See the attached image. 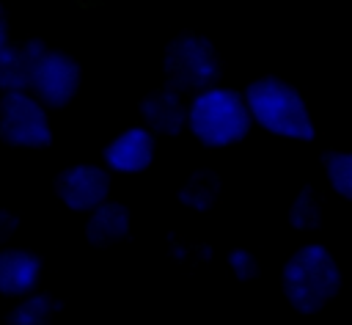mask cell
Segmentation results:
<instances>
[{
  "instance_id": "obj_1",
  "label": "cell",
  "mask_w": 352,
  "mask_h": 325,
  "mask_svg": "<svg viewBox=\"0 0 352 325\" xmlns=\"http://www.w3.org/2000/svg\"><path fill=\"white\" fill-rule=\"evenodd\" d=\"M341 264L333 251L322 242L300 245L280 270V292L286 303L302 314H319L341 292Z\"/></svg>"
},
{
  "instance_id": "obj_2",
  "label": "cell",
  "mask_w": 352,
  "mask_h": 325,
  "mask_svg": "<svg viewBox=\"0 0 352 325\" xmlns=\"http://www.w3.org/2000/svg\"><path fill=\"white\" fill-rule=\"evenodd\" d=\"M242 99H245L250 124L261 127L264 132L283 140L316 138V124L308 110V102L292 83L280 77H258L245 88Z\"/></svg>"
},
{
  "instance_id": "obj_3",
  "label": "cell",
  "mask_w": 352,
  "mask_h": 325,
  "mask_svg": "<svg viewBox=\"0 0 352 325\" xmlns=\"http://www.w3.org/2000/svg\"><path fill=\"white\" fill-rule=\"evenodd\" d=\"M250 116L239 91L212 83L195 91L187 102L184 129L206 149H228L248 138Z\"/></svg>"
},
{
  "instance_id": "obj_4",
  "label": "cell",
  "mask_w": 352,
  "mask_h": 325,
  "mask_svg": "<svg viewBox=\"0 0 352 325\" xmlns=\"http://www.w3.org/2000/svg\"><path fill=\"white\" fill-rule=\"evenodd\" d=\"M165 80L170 88L179 94H195L220 77V58L214 44L206 36L198 33H184L176 36L162 58Z\"/></svg>"
},
{
  "instance_id": "obj_5",
  "label": "cell",
  "mask_w": 352,
  "mask_h": 325,
  "mask_svg": "<svg viewBox=\"0 0 352 325\" xmlns=\"http://www.w3.org/2000/svg\"><path fill=\"white\" fill-rule=\"evenodd\" d=\"M52 138L50 110L28 88L0 94V140L14 149H47Z\"/></svg>"
},
{
  "instance_id": "obj_6",
  "label": "cell",
  "mask_w": 352,
  "mask_h": 325,
  "mask_svg": "<svg viewBox=\"0 0 352 325\" xmlns=\"http://www.w3.org/2000/svg\"><path fill=\"white\" fill-rule=\"evenodd\" d=\"M80 83H82V69L69 52L50 50L44 44L41 52L33 58V66L28 74V91L47 110L66 107L77 96Z\"/></svg>"
},
{
  "instance_id": "obj_7",
  "label": "cell",
  "mask_w": 352,
  "mask_h": 325,
  "mask_svg": "<svg viewBox=\"0 0 352 325\" xmlns=\"http://www.w3.org/2000/svg\"><path fill=\"white\" fill-rule=\"evenodd\" d=\"M110 190H113V176H110V171L104 165H96V162L69 165L55 179L58 201L66 209L80 212V215H85L94 207H99L102 201H107Z\"/></svg>"
},
{
  "instance_id": "obj_8",
  "label": "cell",
  "mask_w": 352,
  "mask_h": 325,
  "mask_svg": "<svg viewBox=\"0 0 352 325\" xmlns=\"http://www.w3.org/2000/svg\"><path fill=\"white\" fill-rule=\"evenodd\" d=\"M154 154H157L154 132H148L143 124H138V127L121 129L102 149V165L118 176H138L151 168Z\"/></svg>"
},
{
  "instance_id": "obj_9",
  "label": "cell",
  "mask_w": 352,
  "mask_h": 325,
  "mask_svg": "<svg viewBox=\"0 0 352 325\" xmlns=\"http://www.w3.org/2000/svg\"><path fill=\"white\" fill-rule=\"evenodd\" d=\"M41 275H44V264L33 251L16 245L0 248V297L16 300L38 289Z\"/></svg>"
},
{
  "instance_id": "obj_10",
  "label": "cell",
  "mask_w": 352,
  "mask_h": 325,
  "mask_svg": "<svg viewBox=\"0 0 352 325\" xmlns=\"http://www.w3.org/2000/svg\"><path fill=\"white\" fill-rule=\"evenodd\" d=\"M184 116H187L184 94H179L170 85L146 94L140 102L143 127L154 135H179L184 129Z\"/></svg>"
},
{
  "instance_id": "obj_11",
  "label": "cell",
  "mask_w": 352,
  "mask_h": 325,
  "mask_svg": "<svg viewBox=\"0 0 352 325\" xmlns=\"http://www.w3.org/2000/svg\"><path fill=\"white\" fill-rule=\"evenodd\" d=\"M132 229V215L121 201H102L91 212H85V240L91 245L107 248L121 242Z\"/></svg>"
},
{
  "instance_id": "obj_12",
  "label": "cell",
  "mask_w": 352,
  "mask_h": 325,
  "mask_svg": "<svg viewBox=\"0 0 352 325\" xmlns=\"http://www.w3.org/2000/svg\"><path fill=\"white\" fill-rule=\"evenodd\" d=\"M41 41H25V44H11L8 52L0 61V94L3 91H16L28 88V74L33 66V58L41 52Z\"/></svg>"
},
{
  "instance_id": "obj_13",
  "label": "cell",
  "mask_w": 352,
  "mask_h": 325,
  "mask_svg": "<svg viewBox=\"0 0 352 325\" xmlns=\"http://www.w3.org/2000/svg\"><path fill=\"white\" fill-rule=\"evenodd\" d=\"M58 314V300L47 292H28L14 300L8 311V325H50Z\"/></svg>"
},
{
  "instance_id": "obj_14",
  "label": "cell",
  "mask_w": 352,
  "mask_h": 325,
  "mask_svg": "<svg viewBox=\"0 0 352 325\" xmlns=\"http://www.w3.org/2000/svg\"><path fill=\"white\" fill-rule=\"evenodd\" d=\"M217 193H220V179L209 171H195L184 179L182 190H179V201L187 207V209H195V212H206L214 201H217Z\"/></svg>"
},
{
  "instance_id": "obj_15",
  "label": "cell",
  "mask_w": 352,
  "mask_h": 325,
  "mask_svg": "<svg viewBox=\"0 0 352 325\" xmlns=\"http://www.w3.org/2000/svg\"><path fill=\"white\" fill-rule=\"evenodd\" d=\"M322 171H324V179L330 185V190L338 196V198H352V157L341 149L336 151H327L322 157Z\"/></svg>"
},
{
  "instance_id": "obj_16",
  "label": "cell",
  "mask_w": 352,
  "mask_h": 325,
  "mask_svg": "<svg viewBox=\"0 0 352 325\" xmlns=\"http://www.w3.org/2000/svg\"><path fill=\"white\" fill-rule=\"evenodd\" d=\"M322 220V207H319V198L311 187H302L297 193V198L292 201L289 207V223L297 229V231H314Z\"/></svg>"
},
{
  "instance_id": "obj_17",
  "label": "cell",
  "mask_w": 352,
  "mask_h": 325,
  "mask_svg": "<svg viewBox=\"0 0 352 325\" xmlns=\"http://www.w3.org/2000/svg\"><path fill=\"white\" fill-rule=\"evenodd\" d=\"M226 267L236 281H253L258 273V259L250 248H231L226 256Z\"/></svg>"
},
{
  "instance_id": "obj_18",
  "label": "cell",
  "mask_w": 352,
  "mask_h": 325,
  "mask_svg": "<svg viewBox=\"0 0 352 325\" xmlns=\"http://www.w3.org/2000/svg\"><path fill=\"white\" fill-rule=\"evenodd\" d=\"M14 229H16V218H14L11 212L0 209V248H3V245H6V240L14 234Z\"/></svg>"
},
{
  "instance_id": "obj_19",
  "label": "cell",
  "mask_w": 352,
  "mask_h": 325,
  "mask_svg": "<svg viewBox=\"0 0 352 325\" xmlns=\"http://www.w3.org/2000/svg\"><path fill=\"white\" fill-rule=\"evenodd\" d=\"M11 44H14V41H11V36H8V19H6V11H3V6H0V61H3V55L8 52Z\"/></svg>"
}]
</instances>
